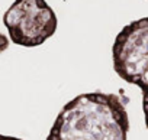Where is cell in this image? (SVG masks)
<instances>
[{
  "label": "cell",
  "instance_id": "cell-2",
  "mask_svg": "<svg viewBox=\"0 0 148 140\" xmlns=\"http://www.w3.org/2000/svg\"><path fill=\"white\" fill-rule=\"evenodd\" d=\"M112 56L116 74L142 91V110L148 129V18L131 22L118 33Z\"/></svg>",
  "mask_w": 148,
  "mask_h": 140
},
{
  "label": "cell",
  "instance_id": "cell-1",
  "mask_svg": "<svg viewBox=\"0 0 148 140\" xmlns=\"http://www.w3.org/2000/svg\"><path fill=\"white\" fill-rule=\"evenodd\" d=\"M129 118L118 94L86 93L68 101L47 140H126Z\"/></svg>",
  "mask_w": 148,
  "mask_h": 140
},
{
  "label": "cell",
  "instance_id": "cell-3",
  "mask_svg": "<svg viewBox=\"0 0 148 140\" xmlns=\"http://www.w3.org/2000/svg\"><path fill=\"white\" fill-rule=\"evenodd\" d=\"M3 22L10 41L26 48L42 45L58 26L57 16L45 0H15Z\"/></svg>",
  "mask_w": 148,
  "mask_h": 140
},
{
  "label": "cell",
  "instance_id": "cell-4",
  "mask_svg": "<svg viewBox=\"0 0 148 140\" xmlns=\"http://www.w3.org/2000/svg\"><path fill=\"white\" fill-rule=\"evenodd\" d=\"M8 46H9V39H8L5 35L0 33V52H3Z\"/></svg>",
  "mask_w": 148,
  "mask_h": 140
},
{
  "label": "cell",
  "instance_id": "cell-5",
  "mask_svg": "<svg viewBox=\"0 0 148 140\" xmlns=\"http://www.w3.org/2000/svg\"><path fill=\"white\" fill-rule=\"evenodd\" d=\"M0 140H22V139L13 137V136H3V134H0Z\"/></svg>",
  "mask_w": 148,
  "mask_h": 140
}]
</instances>
